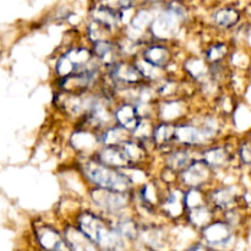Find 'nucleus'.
Instances as JSON below:
<instances>
[{
    "mask_svg": "<svg viewBox=\"0 0 251 251\" xmlns=\"http://www.w3.org/2000/svg\"><path fill=\"white\" fill-rule=\"evenodd\" d=\"M80 230H82L91 240L105 250H115L122 244V235L118 230L108 228L100 218L91 213H85L78 220Z\"/></svg>",
    "mask_w": 251,
    "mask_h": 251,
    "instance_id": "f257e3e1",
    "label": "nucleus"
},
{
    "mask_svg": "<svg viewBox=\"0 0 251 251\" xmlns=\"http://www.w3.org/2000/svg\"><path fill=\"white\" fill-rule=\"evenodd\" d=\"M85 173L87 178L93 181L96 185L103 189H108V190L126 193L131 185L126 176L110 168V166H107L102 162L100 163H96V162L86 163Z\"/></svg>",
    "mask_w": 251,
    "mask_h": 251,
    "instance_id": "f03ea898",
    "label": "nucleus"
},
{
    "mask_svg": "<svg viewBox=\"0 0 251 251\" xmlns=\"http://www.w3.org/2000/svg\"><path fill=\"white\" fill-rule=\"evenodd\" d=\"M203 238L207 244L217 249H227L233 242L232 229L226 223H212L203 229Z\"/></svg>",
    "mask_w": 251,
    "mask_h": 251,
    "instance_id": "7ed1b4c3",
    "label": "nucleus"
},
{
    "mask_svg": "<svg viewBox=\"0 0 251 251\" xmlns=\"http://www.w3.org/2000/svg\"><path fill=\"white\" fill-rule=\"evenodd\" d=\"M92 199L100 207L110 212H118L126 206L127 199L124 193L119 191L108 190V189H100L92 193Z\"/></svg>",
    "mask_w": 251,
    "mask_h": 251,
    "instance_id": "20e7f679",
    "label": "nucleus"
},
{
    "mask_svg": "<svg viewBox=\"0 0 251 251\" xmlns=\"http://www.w3.org/2000/svg\"><path fill=\"white\" fill-rule=\"evenodd\" d=\"M178 16L176 11H169L161 15L152 27L153 33L161 38H168L173 36L178 26Z\"/></svg>",
    "mask_w": 251,
    "mask_h": 251,
    "instance_id": "39448f33",
    "label": "nucleus"
},
{
    "mask_svg": "<svg viewBox=\"0 0 251 251\" xmlns=\"http://www.w3.org/2000/svg\"><path fill=\"white\" fill-rule=\"evenodd\" d=\"M66 240L71 251H98L96 243L91 240L82 230L69 228L66 230Z\"/></svg>",
    "mask_w": 251,
    "mask_h": 251,
    "instance_id": "423d86ee",
    "label": "nucleus"
},
{
    "mask_svg": "<svg viewBox=\"0 0 251 251\" xmlns=\"http://www.w3.org/2000/svg\"><path fill=\"white\" fill-rule=\"evenodd\" d=\"M39 244L48 251H71L70 247L63 242L60 235L51 228H42L38 232Z\"/></svg>",
    "mask_w": 251,
    "mask_h": 251,
    "instance_id": "0eeeda50",
    "label": "nucleus"
},
{
    "mask_svg": "<svg viewBox=\"0 0 251 251\" xmlns=\"http://www.w3.org/2000/svg\"><path fill=\"white\" fill-rule=\"evenodd\" d=\"M208 164L203 162H196L194 164H189L186 167V171L184 172L183 179L188 185L190 186H199L206 181L208 178Z\"/></svg>",
    "mask_w": 251,
    "mask_h": 251,
    "instance_id": "6e6552de",
    "label": "nucleus"
},
{
    "mask_svg": "<svg viewBox=\"0 0 251 251\" xmlns=\"http://www.w3.org/2000/svg\"><path fill=\"white\" fill-rule=\"evenodd\" d=\"M115 119L118 120L120 126L125 127L126 130H135L140 123L137 109L131 104H124L118 108L115 112Z\"/></svg>",
    "mask_w": 251,
    "mask_h": 251,
    "instance_id": "1a4fd4ad",
    "label": "nucleus"
},
{
    "mask_svg": "<svg viewBox=\"0 0 251 251\" xmlns=\"http://www.w3.org/2000/svg\"><path fill=\"white\" fill-rule=\"evenodd\" d=\"M100 159L102 163L110 167H125L131 162L126 158L120 146H108L103 150L100 154Z\"/></svg>",
    "mask_w": 251,
    "mask_h": 251,
    "instance_id": "9d476101",
    "label": "nucleus"
},
{
    "mask_svg": "<svg viewBox=\"0 0 251 251\" xmlns=\"http://www.w3.org/2000/svg\"><path fill=\"white\" fill-rule=\"evenodd\" d=\"M174 137L178 139L180 142H183V144L196 145L200 144L205 139L206 135L203 134V131H200V130L191 126V125H180V126L176 127Z\"/></svg>",
    "mask_w": 251,
    "mask_h": 251,
    "instance_id": "9b49d317",
    "label": "nucleus"
},
{
    "mask_svg": "<svg viewBox=\"0 0 251 251\" xmlns=\"http://www.w3.org/2000/svg\"><path fill=\"white\" fill-rule=\"evenodd\" d=\"M112 74L117 80L123 81V82L126 83L139 82L142 78V76H144L139 68H134V66L126 65V64L115 65L114 69L112 70Z\"/></svg>",
    "mask_w": 251,
    "mask_h": 251,
    "instance_id": "f8f14e48",
    "label": "nucleus"
},
{
    "mask_svg": "<svg viewBox=\"0 0 251 251\" xmlns=\"http://www.w3.org/2000/svg\"><path fill=\"white\" fill-rule=\"evenodd\" d=\"M145 60L156 66H163L169 59V51L162 46H152L145 51Z\"/></svg>",
    "mask_w": 251,
    "mask_h": 251,
    "instance_id": "ddd939ff",
    "label": "nucleus"
},
{
    "mask_svg": "<svg viewBox=\"0 0 251 251\" xmlns=\"http://www.w3.org/2000/svg\"><path fill=\"white\" fill-rule=\"evenodd\" d=\"M126 129L123 126L113 127L105 131V134L102 136L103 144L107 146H120L123 142L126 141Z\"/></svg>",
    "mask_w": 251,
    "mask_h": 251,
    "instance_id": "4468645a",
    "label": "nucleus"
},
{
    "mask_svg": "<svg viewBox=\"0 0 251 251\" xmlns=\"http://www.w3.org/2000/svg\"><path fill=\"white\" fill-rule=\"evenodd\" d=\"M203 157H205V162L208 166L216 167V168L225 166L228 162V153L222 147L208 150L207 152H205V156Z\"/></svg>",
    "mask_w": 251,
    "mask_h": 251,
    "instance_id": "2eb2a0df",
    "label": "nucleus"
},
{
    "mask_svg": "<svg viewBox=\"0 0 251 251\" xmlns=\"http://www.w3.org/2000/svg\"><path fill=\"white\" fill-rule=\"evenodd\" d=\"M95 20L104 27H115L118 25V15L109 7H100L95 12Z\"/></svg>",
    "mask_w": 251,
    "mask_h": 251,
    "instance_id": "dca6fc26",
    "label": "nucleus"
},
{
    "mask_svg": "<svg viewBox=\"0 0 251 251\" xmlns=\"http://www.w3.org/2000/svg\"><path fill=\"white\" fill-rule=\"evenodd\" d=\"M239 20V14L235 10L223 9L215 15L216 24L222 27H232Z\"/></svg>",
    "mask_w": 251,
    "mask_h": 251,
    "instance_id": "f3484780",
    "label": "nucleus"
},
{
    "mask_svg": "<svg viewBox=\"0 0 251 251\" xmlns=\"http://www.w3.org/2000/svg\"><path fill=\"white\" fill-rule=\"evenodd\" d=\"M189 161H190V154L186 151H176L172 153L167 159V164L169 168L173 171H179L181 168H185L189 166Z\"/></svg>",
    "mask_w": 251,
    "mask_h": 251,
    "instance_id": "a211bd4d",
    "label": "nucleus"
},
{
    "mask_svg": "<svg viewBox=\"0 0 251 251\" xmlns=\"http://www.w3.org/2000/svg\"><path fill=\"white\" fill-rule=\"evenodd\" d=\"M120 149L123 150L124 154L130 162H137L140 159L144 158V150L139 146L137 144L131 141H125L120 145Z\"/></svg>",
    "mask_w": 251,
    "mask_h": 251,
    "instance_id": "6ab92c4d",
    "label": "nucleus"
},
{
    "mask_svg": "<svg viewBox=\"0 0 251 251\" xmlns=\"http://www.w3.org/2000/svg\"><path fill=\"white\" fill-rule=\"evenodd\" d=\"M213 201L220 208H229L234 202V194L229 189H220L213 194Z\"/></svg>",
    "mask_w": 251,
    "mask_h": 251,
    "instance_id": "aec40b11",
    "label": "nucleus"
},
{
    "mask_svg": "<svg viewBox=\"0 0 251 251\" xmlns=\"http://www.w3.org/2000/svg\"><path fill=\"white\" fill-rule=\"evenodd\" d=\"M189 217H190V221L193 225L198 226V227H202V226L208 225V222L211 220V213L207 208L201 206V207L193 208L190 211Z\"/></svg>",
    "mask_w": 251,
    "mask_h": 251,
    "instance_id": "412c9836",
    "label": "nucleus"
},
{
    "mask_svg": "<svg viewBox=\"0 0 251 251\" xmlns=\"http://www.w3.org/2000/svg\"><path fill=\"white\" fill-rule=\"evenodd\" d=\"M174 134H176V127H173L172 125L168 124H162L154 129V141L158 145H164L174 136Z\"/></svg>",
    "mask_w": 251,
    "mask_h": 251,
    "instance_id": "4be33fe9",
    "label": "nucleus"
},
{
    "mask_svg": "<svg viewBox=\"0 0 251 251\" xmlns=\"http://www.w3.org/2000/svg\"><path fill=\"white\" fill-rule=\"evenodd\" d=\"M96 54H97L98 58H100L102 60L104 61H112L113 60V47L112 43L109 42H105V41H98L96 43Z\"/></svg>",
    "mask_w": 251,
    "mask_h": 251,
    "instance_id": "5701e85b",
    "label": "nucleus"
},
{
    "mask_svg": "<svg viewBox=\"0 0 251 251\" xmlns=\"http://www.w3.org/2000/svg\"><path fill=\"white\" fill-rule=\"evenodd\" d=\"M75 71L76 66L74 65V63L68 56L63 55L59 59L58 64H56V73H58V75H60L61 77H68V76H70Z\"/></svg>",
    "mask_w": 251,
    "mask_h": 251,
    "instance_id": "b1692460",
    "label": "nucleus"
},
{
    "mask_svg": "<svg viewBox=\"0 0 251 251\" xmlns=\"http://www.w3.org/2000/svg\"><path fill=\"white\" fill-rule=\"evenodd\" d=\"M179 194L180 193L178 191V193L171 195L166 202V210L172 216H178L181 212V199Z\"/></svg>",
    "mask_w": 251,
    "mask_h": 251,
    "instance_id": "393cba45",
    "label": "nucleus"
},
{
    "mask_svg": "<svg viewBox=\"0 0 251 251\" xmlns=\"http://www.w3.org/2000/svg\"><path fill=\"white\" fill-rule=\"evenodd\" d=\"M184 202H185V205L188 206L190 210L196 207H201V206H202V195H201L200 191H198L196 189H193V190H190L185 195Z\"/></svg>",
    "mask_w": 251,
    "mask_h": 251,
    "instance_id": "a878e982",
    "label": "nucleus"
},
{
    "mask_svg": "<svg viewBox=\"0 0 251 251\" xmlns=\"http://www.w3.org/2000/svg\"><path fill=\"white\" fill-rule=\"evenodd\" d=\"M117 230L120 235H124V237L130 238V239L135 238V235H136L137 233L136 227H135L134 223H132L131 221H127V220L120 222L119 225H118Z\"/></svg>",
    "mask_w": 251,
    "mask_h": 251,
    "instance_id": "bb28decb",
    "label": "nucleus"
},
{
    "mask_svg": "<svg viewBox=\"0 0 251 251\" xmlns=\"http://www.w3.org/2000/svg\"><path fill=\"white\" fill-rule=\"evenodd\" d=\"M226 54V47L225 46H215L208 50L207 55L211 61H218L223 58Z\"/></svg>",
    "mask_w": 251,
    "mask_h": 251,
    "instance_id": "cd10ccee",
    "label": "nucleus"
},
{
    "mask_svg": "<svg viewBox=\"0 0 251 251\" xmlns=\"http://www.w3.org/2000/svg\"><path fill=\"white\" fill-rule=\"evenodd\" d=\"M149 127H150V124L146 122H140L139 125L136 126V129H135V134H136V136L139 137H149L150 134L151 132L149 131Z\"/></svg>",
    "mask_w": 251,
    "mask_h": 251,
    "instance_id": "c85d7f7f",
    "label": "nucleus"
},
{
    "mask_svg": "<svg viewBox=\"0 0 251 251\" xmlns=\"http://www.w3.org/2000/svg\"><path fill=\"white\" fill-rule=\"evenodd\" d=\"M240 158H242V161L245 164H251V146L245 145V146L242 147V150H240Z\"/></svg>",
    "mask_w": 251,
    "mask_h": 251,
    "instance_id": "c756f323",
    "label": "nucleus"
},
{
    "mask_svg": "<svg viewBox=\"0 0 251 251\" xmlns=\"http://www.w3.org/2000/svg\"><path fill=\"white\" fill-rule=\"evenodd\" d=\"M188 251H206L205 248L201 247V245H195V247L190 248Z\"/></svg>",
    "mask_w": 251,
    "mask_h": 251,
    "instance_id": "7c9ffc66",
    "label": "nucleus"
},
{
    "mask_svg": "<svg viewBox=\"0 0 251 251\" xmlns=\"http://www.w3.org/2000/svg\"><path fill=\"white\" fill-rule=\"evenodd\" d=\"M105 251H114V250H105Z\"/></svg>",
    "mask_w": 251,
    "mask_h": 251,
    "instance_id": "2f4dec72",
    "label": "nucleus"
}]
</instances>
